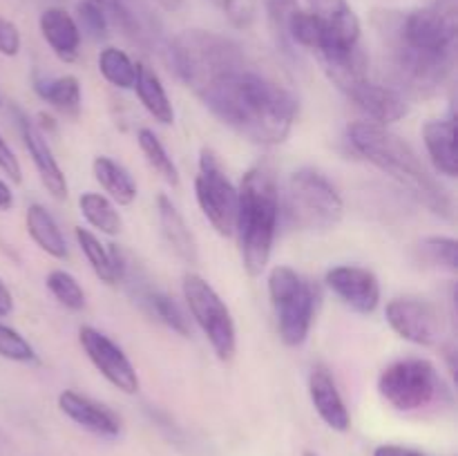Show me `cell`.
<instances>
[{"label": "cell", "instance_id": "6da1fadb", "mask_svg": "<svg viewBox=\"0 0 458 456\" xmlns=\"http://www.w3.org/2000/svg\"><path fill=\"white\" fill-rule=\"evenodd\" d=\"M197 97L224 125L258 146L284 143L298 116L293 94L246 63L215 76Z\"/></svg>", "mask_w": 458, "mask_h": 456}, {"label": "cell", "instance_id": "7a4b0ae2", "mask_svg": "<svg viewBox=\"0 0 458 456\" xmlns=\"http://www.w3.org/2000/svg\"><path fill=\"white\" fill-rule=\"evenodd\" d=\"M347 139L362 159L383 170L419 204H423L438 217H452V199L445 188L429 174L414 148L403 141L398 134L371 121H353L347 128Z\"/></svg>", "mask_w": 458, "mask_h": 456}, {"label": "cell", "instance_id": "3957f363", "mask_svg": "<svg viewBox=\"0 0 458 456\" xmlns=\"http://www.w3.org/2000/svg\"><path fill=\"white\" fill-rule=\"evenodd\" d=\"M280 222V188L271 165H253L237 188L235 232L250 277L262 275L271 259Z\"/></svg>", "mask_w": 458, "mask_h": 456}, {"label": "cell", "instance_id": "277c9868", "mask_svg": "<svg viewBox=\"0 0 458 456\" xmlns=\"http://www.w3.org/2000/svg\"><path fill=\"white\" fill-rule=\"evenodd\" d=\"M170 61L179 79L199 92L215 76L244 65L246 56L235 40L204 30H188L170 43Z\"/></svg>", "mask_w": 458, "mask_h": 456}, {"label": "cell", "instance_id": "5b68a950", "mask_svg": "<svg viewBox=\"0 0 458 456\" xmlns=\"http://www.w3.org/2000/svg\"><path fill=\"white\" fill-rule=\"evenodd\" d=\"M284 210L289 224L298 231L327 232L343 219L344 201L325 174L313 168H300L286 182Z\"/></svg>", "mask_w": 458, "mask_h": 456}, {"label": "cell", "instance_id": "8992f818", "mask_svg": "<svg viewBox=\"0 0 458 456\" xmlns=\"http://www.w3.org/2000/svg\"><path fill=\"white\" fill-rule=\"evenodd\" d=\"M268 298L277 331L286 347H300L309 338L316 317V289L295 268L280 264L268 273Z\"/></svg>", "mask_w": 458, "mask_h": 456}, {"label": "cell", "instance_id": "52a82bcc", "mask_svg": "<svg viewBox=\"0 0 458 456\" xmlns=\"http://www.w3.org/2000/svg\"><path fill=\"white\" fill-rule=\"evenodd\" d=\"M183 300H186L192 320L204 331L215 356L224 362L231 360L237 349L235 320L217 291L197 273H186L183 275Z\"/></svg>", "mask_w": 458, "mask_h": 456}, {"label": "cell", "instance_id": "ba28073f", "mask_svg": "<svg viewBox=\"0 0 458 456\" xmlns=\"http://www.w3.org/2000/svg\"><path fill=\"white\" fill-rule=\"evenodd\" d=\"M441 389L437 367L423 358H405L385 367L378 376V392L394 410L416 411L428 407Z\"/></svg>", "mask_w": 458, "mask_h": 456}, {"label": "cell", "instance_id": "9c48e42d", "mask_svg": "<svg viewBox=\"0 0 458 456\" xmlns=\"http://www.w3.org/2000/svg\"><path fill=\"white\" fill-rule=\"evenodd\" d=\"M195 197L210 226L222 237L235 235L237 186L228 179L222 161L210 148L199 155V170L195 177Z\"/></svg>", "mask_w": 458, "mask_h": 456}, {"label": "cell", "instance_id": "30bf717a", "mask_svg": "<svg viewBox=\"0 0 458 456\" xmlns=\"http://www.w3.org/2000/svg\"><path fill=\"white\" fill-rule=\"evenodd\" d=\"M458 34L456 0H437V3L407 13L398 25L396 38L410 47L429 54H452Z\"/></svg>", "mask_w": 458, "mask_h": 456}, {"label": "cell", "instance_id": "8fae6325", "mask_svg": "<svg viewBox=\"0 0 458 456\" xmlns=\"http://www.w3.org/2000/svg\"><path fill=\"white\" fill-rule=\"evenodd\" d=\"M385 317L394 334L419 347H434L441 342L445 334L441 308L429 300L394 298L385 307Z\"/></svg>", "mask_w": 458, "mask_h": 456}, {"label": "cell", "instance_id": "7c38bea8", "mask_svg": "<svg viewBox=\"0 0 458 456\" xmlns=\"http://www.w3.org/2000/svg\"><path fill=\"white\" fill-rule=\"evenodd\" d=\"M79 342L85 356L89 358L98 374L123 393H137L139 392V376L130 358L125 356L123 349L106 335L103 331L94 329V326H81L79 329Z\"/></svg>", "mask_w": 458, "mask_h": 456}, {"label": "cell", "instance_id": "4fadbf2b", "mask_svg": "<svg viewBox=\"0 0 458 456\" xmlns=\"http://www.w3.org/2000/svg\"><path fill=\"white\" fill-rule=\"evenodd\" d=\"M327 286L352 311L369 316L380 304V282L374 271L358 264H340L327 271Z\"/></svg>", "mask_w": 458, "mask_h": 456}, {"label": "cell", "instance_id": "5bb4252c", "mask_svg": "<svg viewBox=\"0 0 458 456\" xmlns=\"http://www.w3.org/2000/svg\"><path fill=\"white\" fill-rule=\"evenodd\" d=\"M18 114V130H21L22 143H25V150L30 152L31 161L36 165V173H38L40 182L47 188L49 195L54 199H65L67 197V179L63 168L58 165L56 156H54L52 148H49L47 137H45L43 130L25 114V112L16 110Z\"/></svg>", "mask_w": 458, "mask_h": 456}, {"label": "cell", "instance_id": "9a60e30c", "mask_svg": "<svg viewBox=\"0 0 458 456\" xmlns=\"http://www.w3.org/2000/svg\"><path fill=\"white\" fill-rule=\"evenodd\" d=\"M347 97L356 103L358 110H362L369 116L371 123L385 125V128H387L389 123L401 121L403 116L410 112L405 94L398 92L394 85L371 83L369 79L362 80L360 85H356Z\"/></svg>", "mask_w": 458, "mask_h": 456}, {"label": "cell", "instance_id": "2e32d148", "mask_svg": "<svg viewBox=\"0 0 458 456\" xmlns=\"http://www.w3.org/2000/svg\"><path fill=\"white\" fill-rule=\"evenodd\" d=\"M309 396H311L313 410L318 411L327 427L335 432H347L352 427V414H349L344 398L335 384L334 374L322 362L313 365L309 374Z\"/></svg>", "mask_w": 458, "mask_h": 456}, {"label": "cell", "instance_id": "e0dca14e", "mask_svg": "<svg viewBox=\"0 0 458 456\" xmlns=\"http://www.w3.org/2000/svg\"><path fill=\"white\" fill-rule=\"evenodd\" d=\"M58 410L74 420L79 427L88 429V432L98 434V436H116L121 432V420L110 407L103 402L92 401L89 396L74 392V389H65L58 393Z\"/></svg>", "mask_w": 458, "mask_h": 456}, {"label": "cell", "instance_id": "ac0fdd59", "mask_svg": "<svg viewBox=\"0 0 458 456\" xmlns=\"http://www.w3.org/2000/svg\"><path fill=\"white\" fill-rule=\"evenodd\" d=\"M40 34L56 58L63 63H74L81 52V27L76 18L61 7H49L40 13Z\"/></svg>", "mask_w": 458, "mask_h": 456}, {"label": "cell", "instance_id": "d6986e66", "mask_svg": "<svg viewBox=\"0 0 458 456\" xmlns=\"http://www.w3.org/2000/svg\"><path fill=\"white\" fill-rule=\"evenodd\" d=\"M318 58H320L325 74L340 92L349 94L356 85L367 80V56L360 45L325 49V52H318Z\"/></svg>", "mask_w": 458, "mask_h": 456}, {"label": "cell", "instance_id": "ffe728a7", "mask_svg": "<svg viewBox=\"0 0 458 456\" xmlns=\"http://www.w3.org/2000/svg\"><path fill=\"white\" fill-rule=\"evenodd\" d=\"M423 141L437 173L454 179L458 174L454 116H450V119L428 121V123L423 125Z\"/></svg>", "mask_w": 458, "mask_h": 456}, {"label": "cell", "instance_id": "44dd1931", "mask_svg": "<svg viewBox=\"0 0 458 456\" xmlns=\"http://www.w3.org/2000/svg\"><path fill=\"white\" fill-rule=\"evenodd\" d=\"M157 217H159L161 232H164L170 249H173L186 264H197L199 250H197L195 235H192V231L188 228L186 219L179 213L174 201L170 199L168 195H164V192L157 197Z\"/></svg>", "mask_w": 458, "mask_h": 456}, {"label": "cell", "instance_id": "7402d4cb", "mask_svg": "<svg viewBox=\"0 0 458 456\" xmlns=\"http://www.w3.org/2000/svg\"><path fill=\"white\" fill-rule=\"evenodd\" d=\"M134 92H137L139 101L146 107L148 114L161 125L174 123V107L170 103L168 92H165L164 83H161L159 74L152 70L146 63H137V80H134Z\"/></svg>", "mask_w": 458, "mask_h": 456}, {"label": "cell", "instance_id": "603a6c76", "mask_svg": "<svg viewBox=\"0 0 458 456\" xmlns=\"http://www.w3.org/2000/svg\"><path fill=\"white\" fill-rule=\"evenodd\" d=\"M92 173L94 179L98 182V186L106 190L107 199H112L119 206H130L139 195L137 182L132 179V174L114 161L112 156L98 155L92 161Z\"/></svg>", "mask_w": 458, "mask_h": 456}, {"label": "cell", "instance_id": "cb8c5ba5", "mask_svg": "<svg viewBox=\"0 0 458 456\" xmlns=\"http://www.w3.org/2000/svg\"><path fill=\"white\" fill-rule=\"evenodd\" d=\"M25 226L34 244L38 246L43 253L52 255L56 259H67L70 250H67L65 235L58 228L56 219L47 213V208L40 204H31L25 213Z\"/></svg>", "mask_w": 458, "mask_h": 456}, {"label": "cell", "instance_id": "d4e9b609", "mask_svg": "<svg viewBox=\"0 0 458 456\" xmlns=\"http://www.w3.org/2000/svg\"><path fill=\"white\" fill-rule=\"evenodd\" d=\"M34 89L43 101H47L65 116H79L83 94H81V80L76 76L65 74L56 79H36Z\"/></svg>", "mask_w": 458, "mask_h": 456}, {"label": "cell", "instance_id": "484cf974", "mask_svg": "<svg viewBox=\"0 0 458 456\" xmlns=\"http://www.w3.org/2000/svg\"><path fill=\"white\" fill-rule=\"evenodd\" d=\"M76 241H79L81 250L83 255L88 258L89 266H92L94 275L103 282V284H119V271H116V262H114V255H112V249L107 244H103L92 231L88 228L79 226L74 231Z\"/></svg>", "mask_w": 458, "mask_h": 456}, {"label": "cell", "instance_id": "4316f807", "mask_svg": "<svg viewBox=\"0 0 458 456\" xmlns=\"http://www.w3.org/2000/svg\"><path fill=\"white\" fill-rule=\"evenodd\" d=\"M79 208L85 222L97 228V231L106 232V235H119L121 232L123 219H121L114 201L107 199L101 192H83L79 197Z\"/></svg>", "mask_w": 458, "mask_h": 456}, {"label": "cell", "instance_id": "83f0119b", "mask_svg": "<svg viewBox=\"0 0 458 456\" xmlns=\"http://www.w3.org/2000/svg\"><path fill=\"white\" fill-rule=\"evenodd\" d=\"M98 72L110 85L119 89H132L137 80V63L119 47H106L98 54Z\"/></svg>", "mask_w": 458, "mask_h": 456}, {"label": "cell", "instance_id": "f1b7e54d", "mask_svg": "<svg viewBox=\"0 0 458 456\" xmlns=\"http://www.w3.org/2000/svg\"><path fill=\"white\" fill-rule=\"evenodd\" d=\"M137 141L143 156H146V161L150 164V168L155 170L168 186H179V170L177 165H174L173 156L165 150L164 143L159 141V137H157L150 128H141L137 134Z\"/></svg>", "mask_w": 458, "mask_h": 456}, {"label": "cell", "instance_id": "f546056e", "mask_svg": "<svg viewBox=\"0 0 458 456\" xmlns=\"http://www.w3.org/2000/svg\"><path fill=\"white\" fill-rule=\"evenodd\" d=\"M420 259L428 266L441 268V271H458V241L454 237L445 235H429L419 244Z\"/></svg>", "mask_w": 458, "mask_h": 456}, {"label": "cell", "instance_id": "4dcf8cb0", "mask_svg": "<svg viewBox=\"0 0 458 456\" xmlns=\"http://www.w3.org/2000/svg\"><path fill=\"white\" fill-rule=\"evenodd\" d=\"M45 282H47L49 293H52L65 308H70V311H81V308L85 307V291L72 273L63 271V268H54V271L47 273V280Z\"/></svg>", "mask_w": 458, "mask_h": 456}, {"label": "cell", "instance_id": "1f68e13d", "mask_svg": "<svg viewBox=\"0 0 458 456\" xmlns=\"http://www.w3.org/2000/svg\"><path fill=\"white\" fill-rule=\"evenodd\" d=\"M0 358L12 362H22V365H31L38 360L36 349L31 347L30 340L22 334H18L12 326L0 322Z\"/></svg>", "mask_w": 458, "mask_h": 456}, {"label": "cell", "instance_id": "d6a6232c", "mask_svg": "<svg viewBox=\"0 0 458 456\" xmlns=\"http://www.w3.org/2000/svg\"><path fill=\"white\" fill-rule=\"evenodd\" d=\"M76 25L83 27L92 38H106L107 30H110V21H107V12L101 4L92 3V0H81L76 4Z\"/></svg>", "mask_w": 458, "mask_h": 456}, {"label": "cell", "instance_id": "836d02e7", "mask_svg": "<svg viewBox=\"0 0 458 456\" xmlns=\"http://www.w3.org/2000/svg\"><path fill=\"white\" fill-rule=\"evenodd\" d=\"M222 7L231 25L237 30L250 27L258 16V0H222Z\"/></svg>", "mask_w": 458, "mask_h": 456}, {"label": "cell", "instance_id": "e575fe53", "mask_svg": "<svg viewBox=\"0 0 458 456\" xmlns=\"http://www.w3.org/2000/svg\"><path fill=\"white\" fill-rule=\"evenodd\" d=\"M264 7H267L268 21H271L276 34L280 36L282 40H286V25H289L295 9H300L298 0H264ZM286 43H289V40H286Z\"/></svg>", "mask_w": 458, "mask_h": 456}, {"label": "cell", "instance_id": "d590c367", "mask_svg": "<svg viewBox=\"0 0 458 456\" xmlns=\"http://www.w3.org/2000/svg\"><path fill=\"white\" fill-rule=\"evenodd\" d=\"M21 45H22V38H21V30L16 27V22H12L9 18L0 16V54L3 56H18V52H21Z\"/></svg>", "mask_w": 458, "mask_h": 456}, {"label": "cell", "instance_id": "8d00e7d4", "mask_svg": "<svg viewBox=\"0 0 458 456\" xmlns=\"http://www.w3.org/2000/svg\"><path fill=\"white\" fill-rule=\"evenodd\" d=\"M0 170L12 179L13 183H21L22 182V168H21V161L18 156L13 155L12 148L7 146L3 137H0Z\"/></svg>", "mask_w": 458, "mask_h": 456}, {"label": "cell", "instance_id": "74e56055", "mask_svg": "<svg viewBox=\"0 0 458 456\" xmlns=\"http://www.w3.org/2000/svg\"><path fill=\"white\" fill-rule=\"evenodd\" d=\"M374 456H425L423 452L410 450L403 445H378L374 450Z\"/></svg>", "mask_w": 458, "mask_h": 456}, {"label": "cell", "instance_id": "f35d334b", "mask_svg": "<svg viewBox=\"0 0 458 456\" xmlns=\"http://www.w3.org/2000/svg\"><path fill=\"white\" fill-rule=\"evenodd\" d=\"M13 311V298H12V291L9 286L4 284L3 277H0V317L9 316Z\"/></svg>", "mask_w": 458, "mask_h": 456}, {"label": "cell", "instance_id": "ab89813d", "mask_svg": "<svg viewBox=\"0 0 458 456\" xmlns=\"http://www.w3.org/2000/svg\"><path fill=\"white\" fill-rule=\"evenodd\" d=\"M13 192L4 179H0V210H12Z\"/></svg>", "mask_w": 458, "mask_h": 456}, {"label": "cell", "instance_id": "60d3db41", "mask_svg": "<svg viewBox=\"0 0 458 456\" xmlns=\"http://www.w3.org/2000/svg\"><path fill=\"white\" fill-rule=\"evenodd\" d=\"M92 3L101 4V7L106 9V12H116V9H119L121 4H123V0H92Z\"/></svg>", "mask_w": 458, "mask_h": 456}, {"label": "cell", "instance_id": "b9f144b4", "mask_svg": "<svg viewBox=\"0 0 458 456\" xmlns=\"http://www.w3.org/2000/svg\"><path fill=\"white\" fill-rule=\"evenodd\" d=\"M159 3V7H164L165 12H177L179 7H182L183 0H157Z\"/></svg>", "mask_w": 458, "mask_h": 456}, {"label": "cell", "instance_id": "7bdbcfd3", "mask_svg": "<svg viewBox=\"0 0 458 456\" xmlns=\"http://www.w3.org/2000/svg\"><path fill=\"white\" fill-rule=\"evenodd\" d=\"M302 456H318V454H313V452H304Z\"/></svg>", "mask_w": 458, "mask_h": 456}, {"label": "cell", "instance_id": "ee69618b", "mask_svg": "<svg viewBox=\"0 0 458 456\" xmlns=\"http://www.w3.org/2000/svg\"><path fill=\"white\" fill-rule=\"evenodd\" d=\"M311 3H313V0H311Z\"/></svg>", "mask_w": 458, "mask_h": 456}]
</instances>
